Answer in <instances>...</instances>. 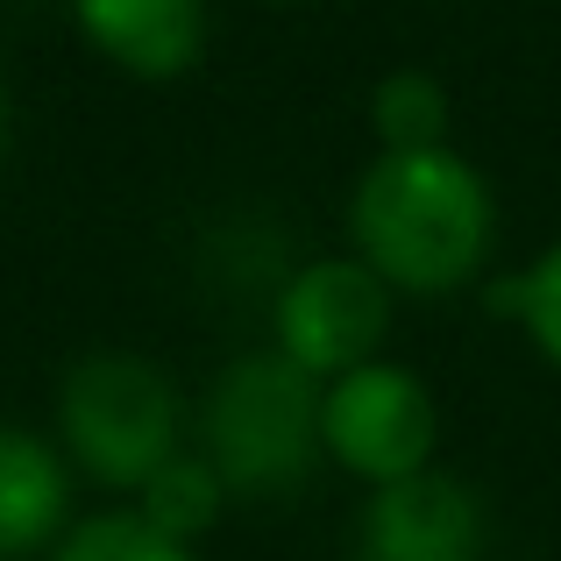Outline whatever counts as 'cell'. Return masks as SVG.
<instances>
[{"instance_id": "obj_4", "label": "cell", "mask_w": 561, "mask_h": 561, "mask_svg": "<svg viewBox=\"0 0 561 561\" xmlns=\"http://www.w3.org/2000/svg\"><path fill=\"white\" fill-rule=\"evenodd\" d=\"M434 448H440V405L426 377L405 363L377 356L320 391V455L342 462L370 491L434 469Z\"/></svg>"}, {"instance_id": "obj_10", "label": "cell", "mask_w": 561, "mask_h": 561, "mask_svg": "<svg viewBox=\"0 0 561 561\" xmlns=\"http://www.w3.org/2000/svg\"><path fill=\"white\" fill-rule=\"evenodd\" d=\"M220 505H228V483L214 477V462H206V455H171V462L136 491V512L164 540H179V548H192V540L220 519Z\"/></svg>"}, {"instance_id": "obj_1", "label": "cell", "mask_w": 561, "mask_h": 561, "mask_svg": "<svg viewBox=\"0 0 561 561\" xmlns=\"http://www.w3.org/2000/svg\"><path fill=\"white\" fill-rule=\"evenodd\" d=\"M497 234L491 179L462 150L370 157L348 192V256L383 277L391 299H448L477 285Z\"/></svg>"}, {"instance_id": "obj_3", "label": "cell", "mask_w": 561, "mask_h": 561, "mask_svg": "<svg viewBox=\"0 0 561 561\" xmlns=\"http://www.w3.org/2000/svg\"><path fill=\"white\" fill-rule=\"evenodd\" d=\"M57 434L93 483L142 491L171 455H185L179 383L128 348H93L57 383Z\"/></svg>"}, {"instance_id": "obj_13", "label": "cell", "mask_w": 561, "mask_h": 561, "mask_svg": "<svg viewBox=\"0 0 561 561\" xmlns=\"http://www.w3.org/2000/svg\"><path fill=\"white\" fill-rule=\"evenodd\" d=\"M8 136H14V107H8V79H0V164H8Z\"/></svg>"}, {"instance_id": "obj_6", "label": "cell", "mask_w": 561, "mask_h": 561, "mask_svg": "<svg viewBox=\"0 0 561 561\" xmlns=\"http://www.w3.org/2000/svg\"><path fill=\"white\" fill-rule=\"evenodd\" d=\"M356 561H483V497L448 469L383 483L356 519Z\"/></svg>"}, {"instance_id": "obj_14", "label": "cell", "mask_w": 561, "mask_h": 561, "mask_svg": "<svg viewBox=\"0 0 561 561\" xmlns=\"http://www.w3.org/2000/svg\"><path fill=\"white\" fill-rule=\"evenodd\" d=\"M263 8H299V0H263Z\"/></svg>"}, {"instance_id": "obj_8", "label": "cell", "mask_w": 561, "mask_h": 561, "mask_svg": "<svg viewBox=\"0 0 561 561\" xmlns=\"http://www.w3.org/2000/svg\"><path fill=\"white\" fill-rule=\"evenodd\" d=\"M71 534V469L65 448L0 420V561L57 548Z\"/></svg>"}, {"instance_id": "obj_5", "label": "cell", "mask_w": 561, "mask_h": 561, "mask_svg": "<svg viewBox=\"0 0 561 561\" xmlns=\"http://www.w3.org/2000/svg\"><path fill=\"white\" fill-rule=\"evenodd\" d=\"M391 291L377 271H363L356 256H313L277 285L271 299V334L277 356L299 363L313 383H334L348 370L383 356V334H391Z\"/></svg>"}, {"instance_id": "obj_7", "label": "cell", "mask_w": 561, "mask_h": 561, "mask_svg": "<svg viewBox=\"0 0 561 561\" xmlns=\"http://www.w3.org/2000/svg\"><path fill=\"white\" fill-rule=\"evenodd\" d=\"M71 22L128 79H185L206 57V0H71Z\"/></svg>"}, {"instance_id": "obj_11", "label": "cell", "mask_w": 561, "mask_h": 561, "mask_svg": "<svg viewBox=\"0 0 561 561\" xmlns=\"http://www.w3.org/2000/svg\"><path fill=\"white\" fill-rule=\"evenodd\" d=\"M483 306H491L497 320H512L548 370H561V242L540 249L526 271L491 277V285H483Z\"/></svg>"}, {"instance_id": "obj_9", "label": "cell", "mask_w": 561, "mask_h": 561, "mask_svg": "<svg viewBox=\"0 0 561 561\" xmlns=\"http://www.w3.org/2000/svg\"><path fill=\"white\" fill-rule=\"evenodd\" d=\"M448 122H455V100L434 71L420 65H398L370 85V136L383 157H412V150H448Z\"/></svg>"}, {"instance_id": "obj_2", "label": "cell", "mask_w": 561, "mask_h": 561, "mask_svg": "<svg viewBox=\"0 0 561 561\" xmlns=\"http://www.w3.org/2000/svg\"><path fill=\"white\" fill-rule=\"evenodd\" d=\"M320 391L328 383H313L277 348L228 363L199 405V455L214 462V477L242 497L299 491L320 462Z\"/></svg>"}, {"instance_id": "obj_12", "label": "cell", "mask_w": 561, "mask_h": 561, "mask_svg": "<svg viewBox=\"0 0 561 561\" xmlns=\"http://www.w3.org/2000/svg\"><path fill=\"white\" fill-rule=\"evenodd\" d=\"M50 561H199L192 548L164 540L142 512H93L50 548Z\"/></svg>"}]
</instances>
